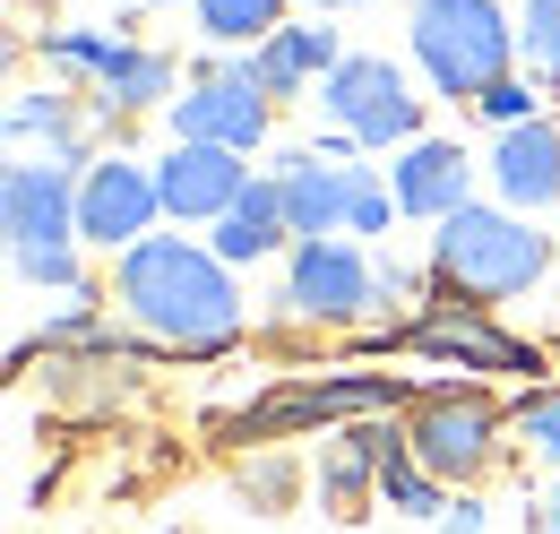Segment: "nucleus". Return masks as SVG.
<instances>
[{"instance_id": "nucleus-7", "label": "nucleus", "mask_w": 560, "mask_h": 534, "mask_svg": "<svg viewBox=\"0 0 560 534\" xmlns=\"http://www.w3.org/2000/svg\"><path fill=\"white\" fill-rule=\"evenodd\" d=\"M164 121H173V147H224V155H250V147L268 138V121H277V104L250 86V61L233 53V61H215L199 86H182Z\"/></svg>"}, {"instance_id": "nucleus-13", "label": "nucleus", "mask_w": 560, "mask_h": 534, "mask_svg": "<svg viewBox=\"0 0 560 534\" xmlns=\"http://www.w3.org/2000/svg\"><path fill=\"white\" fill-rule=\"evenodd\" d=\"M388 190H397L406 216L448 224L457 207H475V164H466V147H448V138H415V147L388 164Z\"/></svg>"}, {"instance_id": "nucleus-19", "label": "nucleus", "mask_w": 560, "mask_h": 534, "mask_svg": "<svg viewBox=\"0 0 560 534\" xmlns=\"http://www.w3.org/2000/svg\"><path fill=\"white\" fill-rule=\"evenodd\" d=\"M208 251H215L224 267H250V259H277V251H293V224H284V190H277V173L242 190V207L215 224Z\"/></svg>"}, {"instance_id": "nucleus-1", "label": "nucleus", "mask_w": 560, "mask_h": 534, "mask_svg": "<svg viewBox=\"0 0 560 534\" xmlns=\"http://www.w3.org/2000/svg\"><path fill=\"white\" fill-rule=\"evenodd\" d=\"M113 293L173 353L208 362L224 345H242V285H233V267L215 251H199V242H182V233H147L139 251L113 267Z\"/></svg>"}, {"instance_id": "nucleus-2", "label": "nucleus", "mask_w": 560, "mask_h": 534, "mask_svg": "<svg viewBox=\"0 0 560 534\" xmlns=\"http://www.w3.org/2000/svg\"><path fill=\"white\" fill-rule=\"evenodd\" d=\"M544 267H552V233H535L517 207H457L440 233H431V285L448 293V302H509V293H526V285H544Z\"/></svg>"}, {"instance_id": "nucleus-22", "label": "nucleus", "mask_w": 560, "mask_h": 534, "mask_svg": "<svg viewBox=\"0 0 560 534\" xmlns=\"http://www.w3.org/2000/svg\"><path fill=\"white\" fill-rule=\"evenodd\" d=\"M277 26H284V0H199V35L233 44V53H259Z\"/></svg>"}, {"instance_id": "nucleus-14", "label": "nucleus", "mask_w": 560, "mask_h": 534, "mask_svg": "<svg viewBox=\"0 0 560 534\" xmlns=\"http://www.w3.org/2000/svg\"><path fill=\"white\" fill-rule=\"evenodd\" d=\"M250 61V86L268 95V104H293L311 78L328 86L337 78V61H346V44H337V26H277L259 53H242Z\"/></svg>"}, {"instance_id": "nucleus-15", "label": "nucleus", "mask_w": 560, "mask_h": 534, "mask_svg": "<svg viewBox=\"0 0 560 534\" xmlns=\"http://www.w3.org/2000/svg\"><path fill=\"white\" fill-rule=\"evenodd\" d=\"M491 190L509 207H552L560 199V130L552 121H526V130L491 138Z\"/></svg>"}, {"instance_id": "nucleus-24", "label": "nucleus", "mask_w": 560, "mask_h": 534, "mask_svg": "<svg viewBox=\"0 0 560 534\" xmlns=\"http://www.w3.org/2000/svg\"><path fill=\"white\" fill-rule=\"evenodd\" d=\"M517 53H526V69L544 78V95L560 104V0H526V18H517Z\"/></svg>"}, {"instance_id": "nucleus-25", "label": "nucleus", "mask_w": 560, "mask_h": 534, "mask_svg": "<svg viewBox=\"0 0 560 534\" xmlns=\"http://www.w3.org/2000/svg\"><path fill=\"white\" fill-rule=\"evenodd\" d=\"M509 422H517V431H526V449H535V457L560 474V388H526Z\"/></svg>"}, {"instance_id": "nucleus-34", "label": "nucleus", "mask_w": 560, "mask_h": 534, "mask_svg": "<svg viewBox=\"0 0 560 534\" xmlns=\"http://www.w3.org/2000/svg\"><path fill=\"white\" fill-rule=\"evenodd\" d=\"M311 9H362V0H311Z\"/></svg>"}, {"instance_id": "nucleus-11", "label": "nucleus", "mask_w": 560, "mask_h": 534, "mask_svg": "<svg viewBox=\"0 0 560 534\" xmlns=\"http://www.w3.org/2000/svg\"><path fill=\"white\" fill-rule=\"evenodd\" d=\"M406 345H415V353H440V362H466V371H544V353L517 345L509 328H491V311H475V302L422 311L415 328H406Z\"/></svg>"}, {"instance_id": "nucleus-18", "label": "nucleus", "mask_w": 560, "mask_h": 534, "mask_svg": "<svg viewBox=\"0 0 560 534\" xmlns=\"http://www.w3.org/2000/svg\"><path fill=\"white\" fill-rule=\"evenodd\" d=\"M380 449H388V422H353L328 440V457H319V509L328 518H362V500L380 491Z\"/></svg>"}, {"instance_id": "nucleus-16", "label": "nucleus", "mask_w": 560, "mask_h": 534, "mask_svg": "<svg viewBox=\"0 0 560 534\" xmlns=\"http://www.w3.org/2000/svg\"><path fill=\"white\" fill-rule=\"evenodd\" d=\"M406 380H302V388H277L259 414H242V431H293V422H328V414H371V405H397Z\"/></svg>"}, {"instance_id": "nucleus-27", "label": "nucleus", "mask_w": 560, "mask_h": 534, "mask_svg": "<svg viewBox=\"0 0 560 534\" xmlns=\"http://www.w3.org/2000/svg\"><path fill=\"white\" fill-rule=\"evenodd\" d=\"M113 44H121V35H78V26H61V35H44V61H52V69H86V78H95V69L113 61Z\"/></svg>"}, {"instance_id": "nucleus-9", "label": "nucleus", "mask_w": 560, "mask_h": 534, "mask_svg": "<svg viewBox=\"0 0 560 534\" xmlns=\"http://www.w3.org/2000/svg\"><path fill=\"white\" fill-rule=\"evenodd\" d=\"M0 233H9V259H26V251H70L78 173L70 164H44V155H18V164L0 173Z\"/></svg>"}, {"instance_id": "nucleus-29", "label": "nucleus", "mask_w": 560, "mask_h": 534, "mask_svg": "<svg viewBox=\"0 0 560 534\" xmlns=\"http://www.w3.org/2000/svg\"><path fill=\"white\" fill-rule=\"evenodd\" d=\"M26 285H70V293H86V276H78V251H26V259H9Z\"/></svg>"}, {"instance_id": "nucleus-6", "label": "nucleus", "mask_w": 560, "mask_h": 534, "mask_svg": "<svg viewBox=\"0 0 560 534\" xmlns=\"http://www.w3.org/2000/svg\"><path fill=\"white\" fill-rule=\"evenodd\" d=\"M277 302H284V320H302V328H353L380 302V267L362 259L353 242H293Z\"/></svg>"}, {"instance_id": "nucleus-4", "label": "nucleus", "mask_w": 560, "mask_h": 534, "mask_svg": "<svg viewBox=\"0 0 560 534\" xmlns=\"http://www.w3.org/2000/svg\"><path fill=\"white\" fill-rule=\"evenodd\" d=\"M509 431V414L483 397V388H431V397H415V414H406V449H415L422 474H440V483H483L491 466H500V440Z\"/></svg>"}, {"instance_id": "nucleus-5", "label": "nucleus", "mask_w": 560, "mask_h": 534, "mask_svg": "<svg viewBox=\"0 0 560 534\" xmlns=\"http://www.w3.org/2000/svg\"><path fill=\"white\" fill-rule=\"evenodd\" d=\"M319 113L353 147H415L422 138V95L406 86V69L388 61V53H346L337 78L319 86Z\"/></svg>"}, {"instance_id": "nucleus-17", "label": "nucleus", "mask_w": 560, "mask_h": 534, "mask_svg": "<svg viewBox=\"0 0 560 534\" xmlns=\"http://www.w3.org/2000/svg\"><path fill=\"white\" fill-rule=\"evenodd\" d=\"M95 104L113 121H139V113H173V61L155 44H113V61L95 69Z\"/></svg>"}, {"instance_id": "nucleus-10", "label": "nucleus", "mask_w": 560, "mask_h": 534, "mask_svg": "<svg viewBox=\"0 0 560 534\" xmlns=\"http://www.w3.org/2000/svg\"><path fill=\"white\" fill-rule=\"evenodd\" d=\"M277 190H284V224L293 242H337L353 216V155H328V147H293L277 164Z\"/></svg>"}, {"instance_id": "nucleus-8", "label": "nucleus", "mask_w": 560, "mask_h": 534, "mask_svg": "<svg viewBox=\"0 0 560 534\" xmlns=\"http://www.w3.org/2000/svg\"><path fill=\"white\" fill-rule=\"evenodd\" d=\"M164 216V190H155V164H130V155H95L78 173V233L95 251H139L147 224Z\"/></svg>"}, {"instance_id": "nucleus-21", "label": "nucleus", "mask_w": 560, "mask_h": 534, "mask_svg": "<svg viewBox=\"0 0 560 534\" xmlns=\"http://www.w3.org/2000/svg\"><path fill=\"white\" fill-rule=\"evenodd\" d=\"M380 500H388V509H406V518H440V509H448V483L415 466L406 422H388V449H380Z\"/></svg>"}, {"instance_id": "nucleus-33", "label": "nucleus", "mask_w": 560, "mask_h": 534, "mask_svg": "<svg viewBox=\"0 0 560 534\" xmlns=\"http://www.w3.org/2000/svg\"><path fill=\"white\" fill-rule=\"evenodd\" d=\"M130 9H182V0H130ZM190 9H199V0H190Z\"/></svg>"}, {"instance_id": "nucleus-30", "label": "nucleus", "mask_w": 560, "mask_h": 534, "mask_svg": "<svg viewBox=\"0 0 560 534\" xmlns=\"http://www.w3.org/2000/svg\"><path fill=\"white\" fill-rule=\"evenodd\" d=\"M431 526H440V534H483V500H448Z\"/></svg>"}, {"instance_id": "nucleus-31", "label": "nucleus", "mask_w": 560, "mask_h": 534, "mask_svg": "<svg viewBox=\"0 0 560 534\" xmlns=\"http://www.w3.org/2000/svg\"><path fill=\"white\" fill-rule=\"evenodd\" d=\"M371 267H380V293H422V276L406 259H371Z\"/></svg>"}, {"instance_id": "nucleus-12", "label": "nucleus", "mask_w": 560, "mask_h": 534, "mask_svg": "<svg viewBox=\"0 0 560 534\" xmlns=\"http://www.w3.org/2000/svg\"><path fill=\"white\" fill-rule=\"evenodd\" d=\"M155 190H164V216H182V224H224L250 190V173L224 147H173L155 164Z\"/></svg>"}, {"instance_id": "nucleus-20", "label": "nucleus", "mask_w": 560, "mask_h": 534, "mask_svg": "<svg viewBox=\"0 0 560 534\" xmlns=\"http://www.w3.org/2000/svg\"><path fill=\"white\" fill-rule=\"evenodd\" d=\"M9 138H44V164H78L86 155V121H78V95L70 86H18L9 95ZM86 173V164H78Z\"/></svg>"}, {"instance_id": "nucleus-26", "label": "nucleus", "mask_w": 560, "mask_h": 534, "mask_svg": "<svg viewBox=\"0 0 560 534\" xmlns=\"http://www.w3.org/2000/svg\"><path fill=\"white\" fill-rule=\"evenodd\" d=\"M388 216H406L397 190H388L371 164H353V216H346V233H388Z\"/></svg>"}, {"instance_id": "nucleus-28", "label": "nucleus", "mask_w": 560, "mask_h": 534, "mask_svg": "<svg viewBox=\"0 0 560 534\" xmlns=\"http://www.w3.org/2000/svg\"><path fill=\"white\" fill-rule=\"evenodd\" d=\"M535 104H544V95H535L526 78H500V86H491V95H483V113H491V121H500V130H526V121H544Z\"/></svg>"}, {"instance_id": "nucleus-23", "label": "nucleus", "mask_w": 560, "mask_h": 534, "mask_svg": "<svg viewBox=\"0 0 560 534\" xmlns=\"http://www.w3.org/2000/svg\"><path fill=\"white\" fill-rule=\"evenodd\" d=\"M233 491H242L259 518H284V509L302 500V466H293L284 449H259V457H242V466H233Z\"/></svg>"}, {"instance_id": "nucleus-3", "label": "nucleus", "mask_w": 560, "mask_h": 534, "mask_svg": "<svg viewBox=\"0 0 560 534\" xmlns=\"http://www.w3.org/2000/svg\"><path fill=\"white\" fill-rule=\"evenodd\" d=\"M406 44H415L422 78L457 104H483L500 78H517V26L500 0H415L406 9Z\"/></svg>"}, {"instance_id": "nucleus-32", "label": "nucleus", "mask_w": 560, "mask_h": 534, "mask_svg": "<svg viewBox=\"0 0 560 534\" xmlns=\"http://www.w3.org/2000/svg\"><path fill=\"white\" fill-rule=\"evenodd\" d=\"M535 526H544V534H560V491L544 500V509H535Z\"/></svg>"}]
</instances>
